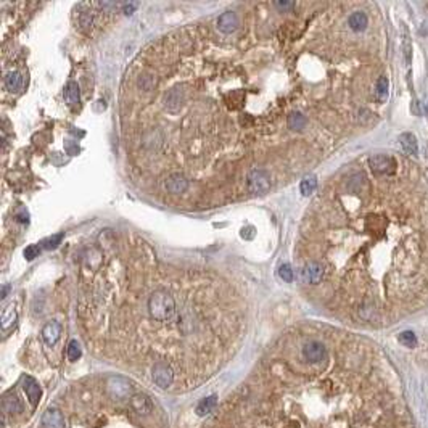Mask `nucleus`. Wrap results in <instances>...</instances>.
I'll return each instance as SVG.
<instances>
[{
    "instance_id": "nucleus-3",
    "label": "nucleus",
    "mask_w": 428,
    "mask_h": 428,
    "mask_svg": "<svg viewBox=\"0 0 428 428\" xmlns=\"http://www.w3.org/2000/svg\"><path fill=\"white\" fill-rule=\"evenodd\" d=\"M152 377H153V382L160 388H169L174 382V372L164 362H156L153 365Z\"/></svg>"
},
{
    "instance_id": "nucleus-24",
    "label": "nucleus",
    "mask_w": 428,
    "mask_h": 428,
    "mask_svg": "<svg viewBox=\"0 0 428 428\" xmlns=\"http://www.w3.org/2000/svg\"><path fill=\"white\" fill-rule=\"evenodd\" d=\"M16 311L15 309H7L4 314H2V330L4 332H7V328L10 327V325H13L15 322H16Z\"/></svg>"
},
{
    "instance_id": "nucleus-13",
    "label": "nucleus",
    "mask_w": 428,
    "mask_h": 428,
    "mask_svg": "<svg viewBox=\"0 0 428 428\" xmlns=\"http://www.w3.org/2000/svg\"><path fill=\"white\" fill-rule=\"evenodd\" d=\"M182 102H183V89L182 87L171 89L164 97V106L169 109V111H177Z\"/></svg>"
},
{
    "instance_id": "nucleus-10",
    "label": "nucleus",
    "mask_w": 428,
    "mask_h": 428,
    "mask_svg": "<svg viewBox=\"0 0 428 428\" xmlns=\"http://www.w3.org/2000/svg\"><path fill=\"white\" fill-rule=\"evenodd\" d=\"M60 337H61V324L57 321L45 324V327L42 328V338L45 341V345L48 346H53L60 340Z\"/></svg>"
},
{
    "instance_id": "nucleus-2",
    "label": "nucleus",
    "mask_w": 428,
    "mask_h": 428,
    "mask_svg": "<svg viewBox=\"0 0 428 428\" xmlns=\"http://www.w3.org/2000/svg\"><path fill=\"white\" fill-rule=\"evenodd\" d=\"M248 189L254 195H264L271 189V179L264 169H253L248 174Z\"/></svg>"
},
{
    "instance_id": "nucleus-19",
    "label": "nucleus",
    "mask_w": 428,
    "mask_h": 428,
    "mask_svg": "<svg viewBox=\"0 0 428 428\" xmlns=\"http://www.w3.org/2000/svg\"><path fill=\"white\" fill-rule=\"evenodd\" d=\"M65 100L69 103V105H75L79 102V85L76 82H68L66 84V87H65Z\"/></svg>"
},
{
    "instance_id": "nucleus-5",
    "label": "nucleus",
    "mask_w": 428,
    "mask_h": 428,
    "mask_svg": "<svg viewBox=\"0 0 428 428\" xmlns=\"http://www.w3.org/2000/svg\"><path fill=\"white\" fill-rule=\"evenodd\" d=\"M303 356L308 362L317 364V362H322L327 358V349L321 341H308V343L303 346Z\"/></svg>"
},
{
    "instance_id": "nucleus-31",
    "label": "nucleus",
    "mask_w": 428,
    "mask_h": 428,
    "mask_svg": "<svg viewBox=\"0 0 428 428\" xmlns=\"http://www.w3.org/2000/svg\"><path fill=\"white\" fill-rule=\"evenodd\" d=\"M63 240V234H58V235H55V237H52V238H48V240H45V241H42L41 245H42V248H55V247H58V243Z\"/></svg>"
},
{
    "instance_id": "nucleus-32",
    "label": "nucleus",
    "mask_w": 428,
    "mask_h": 428,
    "mask_svg": "<svg viewBox=\"0 0 428 428\" xmlns=\"http://www.w3.org/2000/svg\"><path fill=\"white\" fill-rule=\"evenodd\" d=\"M274 7H277L280 11H290L295 8V2H290V0H282V2H274Z\"/></svg>"
},
{
    "instance_id": "nucleus-27",
    "label": "nucleus",
    "mask_w": 428,
    "mask_h": 428,
    "mask_svg": "<svg viewBox=\"0 0 428 428\" xmlns=\"http://www.w3.org/2000/svg\"><path fill=\"white\" fill-rule=\"evenodd\" d=\"M377 95L380 100H386L388 97V79L385 76H382L377 81Z\"/></svg>"
},
{
    "instance_id": "nucleus-25",
    "label": "nucleus",
    "mask_w": 428,
    "mask_h": 428,
    "mask_svg": "<svg viewBox=\"0 0 428 428\" xmlns=\"http://www.w3.org/2000/svg\"><path fill=\"white\" fill-rule=\"evenodd\" d=\"M399 341L407 348H414L415 345H417V337H415V333L411 332V330H406V332H402L399 335Z\"/></svg>"
},
{
    "instance_id": "nucleus-22",
    "label": "nucleus",
    "mask_w": 428,
    "mask_h": 428,
    "mask_svg": "<svg viewBox=\"0 0 428 428\" xmlns=\"http://www.w3.org/2000/svg\"><path fill=\"white\" fill-rule=\"evenodd\" d=\"M94 11L92 10H82L79 15V26L84 31H89L94 26Z\"/></svg>"
},
{
    "instance_id": "nucleus-14",
    "label": "nucleus",
    "mask_w": 428,
    "mask_h": 428,
    "mask_svg": "<svg viewBox=\"0 0 428 428\" xmlns=\"http://www.w3.org/2000/svg\"><path fill=\"white\" fill-rule=\"evenodd\" d=\"M166 189L171 192V193H182V192H185L189 189V180L183 177L182 174L176 173L173 176H169L168 180H166Z\"/></svg>"
},
{
    "instance_id": "nucleus-34",
    "label": "nucleus",
    "mask_w": 428,
    "mask_h": 428,
    "mask_svg": "<svg viewBox=\"0 0 428 428\" xmlns=\"http://www.w3.org/2000/svg\"><path fill=\"white\" fill-rule=\"evenodd\" d=\"M404 53H406L407 63H411V42H409V38H407V32L404 35Z\"/></svg>"
},
{
    "instance_id": "nucleus-29",
    "label": "nucleus",
    "mask_w": 428,
    "mask_h": 428,
    "mask_svg": "<svg viewBox=\"0 0 428 428\" xmlns=\"http://www.w3.org/2000/svg\"><path fill=\"white\" fill-rule=\"evenodd\" d=\"M278 275L282 277L284 282H291L293 280V269L290 264H284V266H280L278 269Z\"/></svg>"
},
{
    "instance_id": "nucleus-12",
    "label": "nucleus",
    "mask_w": 428,
    "mask_h": 428,
    "mask_svg": "<svg viewBox=\"0 0 428 428\" xmlns=\"http://www.w3.org/2000/svg\"><path fill=\"white\" fill-rule=\"evenodd\" d=\"M237 26H238V20L234 11H226V13H222L217 18V29L224 34L234 32L237 29Z\"/></svg>"
},
{
    "instance_id": "nucleus-21",
    "label": "nucleus",
    "mask_w": 428,
    "mask_h": 428,
    "mask_svg": "<svg viewBox=\"0 0 428 428\" xmlns=\"http://www.w3.org/2000/svg\"><path fill=\"white\" fill-rule=\"evenodd\" d=\"M5 85L8 90H13V92L20 90L23 85V76L16 71L10 72V75H7V78H5Z\"/></svg>"
},
{
    "instance_id": "nucleus-9",
    "label": "nucleus",
    "mask_w": 428,
    "mask_h": 428,
    "mask_svg": "<svg viewBox=\"0 0 428 428\" xmlns=\"http://www.w3.org/2000/svg\"><path fill=\"white\" fill-rule=\"evenodd\" d=\"M42 426L44 428H65L63 414L58 409H47L42 415Z\"/></svg>"
},
{
    "instance_id": "nucleus-11",
    "label": "nucleus",
    "mask_w": 428,
    "mask_h": 428,
    "mask_svg": "<svg viewBox=\"0 0 428 428\" xmlns=\"http://www.w3.org/2000/svg\"><path fill=\"white\" fill-rule=\"evenodd\" d=\"M131 407L137 414H143V415L152 414V411H153L152 399L143 393H137L131 398Z\"/></svg>"
},
{
    "instance_id": "nucleus-33",
    "label": "nucleus",
    "mask_w": 428,
    "mask_h": 428,
    "mask_svg": "<svg viewBox=\"0 0 428 428\" xmlns=\"http://www.w3.org/2000/svg\"><path fill=\"white\" fill-rule=\"evenodd\" d=\"M137 8H139V2H127V4H122V11H124V15H132Z\"/></svg>"
},
{
    "instance_id": "nucleus-17",
    "label": "nucleus",
    "mask_w": 428,
    "mask_h": 428,
    "mask_svg": "<svg viewBox=\"0 0 428 428\" xmlns=\"http://www.w3.org/2000/svg\"><path fill=\"white\" fill-rule=\"evenodd\" d=\"M217 404V398L216 396H208L204 399H201L198 402V406H197V414L200 415V417H203V415H208L210 414Z\"/></svg>"
},
{
    "instance_id": "nucleus-8",
    "label": "nucleus",
    "mask_w": 428,
    "mask_h": 428,
    "mask_svg": "<svg viewBox=\"0 0 428 428\" xmlns=\"http://www.w3.org/2000/svg\"><path fill=\"white\" fill-rule=\"evenodd\" d=\"M23 388H24V393H26V396H28L31 404L32 406H38L41 398H42V389H41L39 383L35 382L32 377L24 375L23 377Z\"/></svg>"
},
{
    "instance_id": "nucleus-4",
    "label": "nucleus",
    "mask_w": 428,
    "mask_h": 428,
    "mask_svg": "<svg viewBox=\"0 0 428 428\" xmlns=\"http://www.w3.org/2000/svg\"><path fill=\"white\" fill-rule=\"evenodd\" d=\"M324 274H325L324 266L321 263H317V261H311L301 269V280L304 284L317 285V284L322 282Z\"/></svg>"
},
{
    "instance_id": "nucleus-35",
    "label": "nucleus",
    "mask_w": 428,
    "mask_h": 428,
    "mask_svg": "<svg viewBox=\"0 0 428 428\" xmlns=\"http://www.w3.org/2000/svg\"><path fill=\"white\" fill-rule=\"evenodd\" d=\"M10 290H11V285H4V287H2V300L7 298V295H8Z\"/></svg>"
},
{
    "instance_id": "nucleus-20",
    "label": "nucleus",
    "mask_w": 428,
    "mask_h": 428,
    "mask_svg": "<svg viewBox=\"0 0 428 428\" xmlns=\"http://www.w3.org/2000/svg\"><path fill=\"white\" fill-rule=\"evenodd\" d=\"M306 122H308V119H306V116L301 113H291V115H288V119H287L288 127L293 131H301L306 126Z\"/></svg>"
},
{
    "instance_id": "nucleus-18",
    "label": "nucleus",
    "mask_w": 428,
    "mask_h": 428,
    "mask_svg": "<svg viewBox=\"0 0 428 428\" xmlns=\"http://www.w3.org/2000/svg\"><path fill=\"white\" fill-rule=\"evenodd\" d=\"M399 142L402 145V148H404L406 153H417V140H415L414 137V134L411 132H406V134H402V136L399 137Z\"/></svg>"
},
{
    "instance_id": "nucleus-16",
    "label": "nucleus",
    "mask_w": 428,
    "mask_h": 428,
    "mask_svg": "<svg viewBox=\"0 0 428 428\" xmlns=\"http://www.w3.org/2000/svg\"><path fill=\"white\" fill-rule=\"evenodd\" d=\"M348 23H349V28H351L352 31L361 32V31H364V29L367 28V23H369V21H367L365 13H362V11H356V13H352V15L349 16Z\"/></svg>"
},
{
    "instance_id": "nucleus-30",
    "label": "nucleus",
    "mask_w": 428,
    "mask_h": 428,
    "mask_svg": "<svg viewBox=\"0 0 428 428\" xmlns=\"http://www.w3.org/2000/svg\"><path fill=\"white\" fill-rule=\"evenodd\" d=\"M41 248H42V245H31V247H28L26 250H24V256H26V259H34L35 256H38L41 253Z\"/></svg>"
},
{
    "instance_id": "nucleus-7",
    "label": "nucleus",
    "mask_w": 428,
    "mask_h": 428,
    "mask_svg": "<svg viewBox=\"0 0 428 428\" xmlns=\"http://www.w3.org/2000/svg\"><path fill=\"white\" fill-rule=\"evenodd\" d=\"M369 166L375 171L377 174H391L395 171L396 164L393 158L386 155H374L369 158Z\"/></svg>"
},
{
    "instance_id": "nucleus-6",
    "label": "nucleus",
    "mask_w": 428,
    "mask_h": 428,
    "mask_svg": "<svg viewBox=\"0 0 428 428\" xmlns=\"http://www.w3.org/2000/svg\"><path fill=\"white\" fill-rule=\"evenodd\" d=\"M106 388L109 391V395L116 399H124L131 391L129 382L122 377H109L106 380Z\"/></svg>"
},
{
    "instance_id": "nucleus-28",
    "label": "nucleus",
    "mask_w": 428,
    "mask_h": 428,
    "mask_svg": "<svg viewBox=\"0 0 428 428\" xmlns=\"http://www.w3.org/2000/svg\"><path fill=\"white\" fill-rule=\"evenodd\" d=\"M139 85H140V89H143V90H150L156 85V78L150 76V75H145L139 79Z\"/></svg>"
},
{
    "instance_id": "nucleus-26",
    "label": "nucleus",
    "mask_w": 428,
    "mask_h": 428,
    "mask_svg": "<svg viewBox=\"0 0 428 428\" xmlns=\"http://www.w3.org/2000/svg\"><path fill=\"white\" fill-rule=\"evenodd\" d=\"M81 354H82V351H81V346H79L78 341L76 340L69 341V345H68V359L75 362V361H78L81 358Z\"/></svg>"
},
{
    "instance_id": "nucleus-23",
    "label": "nucleus",
    "mask_w": 428,
    "mask_h": 428,
    "mask_svg": "<svg viewBox=\"0 0 428 428\" xmlns=\"http://www.w3.org/2000/svg\"><path fill=\"white\" fill-rule=\"evenodd\" d=\"M300 189H301V193L304 195V197H309V195L312 192H315V189H317V179L314 176H309V177L303 179Z\"/></svg>"
},
{
    "instance_id": "nucleus-1",
    "label": "nucleus",
    "mask_w": 428,
    "mask_h": 428,
    "mask_svg": "<svg viewBox=\"0 0 428 428\" xmlns=\"http://www.w3.org/2000/svg\"><path fill=\"white\" fill-rule=\"evenodd\" d=\"M148 312L158 322L171 321L176 315V301L168 291L158 290L148 300Z\"/></svg>"
},
{
    "instance_id": "nucleus-15",
    "label": "nucleus",
    "mask_w": 428,
    "mask_h": 428,
    "mask_svg": "<svg viewBox=\"0 0 428 428\" xmlns=\"http://www.w3.org/2000/svg\"><path fill=\"white\" fill-rule=\"evenodd\" d=\"M2 407L5 414H21L23 412V404L18 399L15 393H7L2 399Z\"/></svg>"
}]
</instances>
